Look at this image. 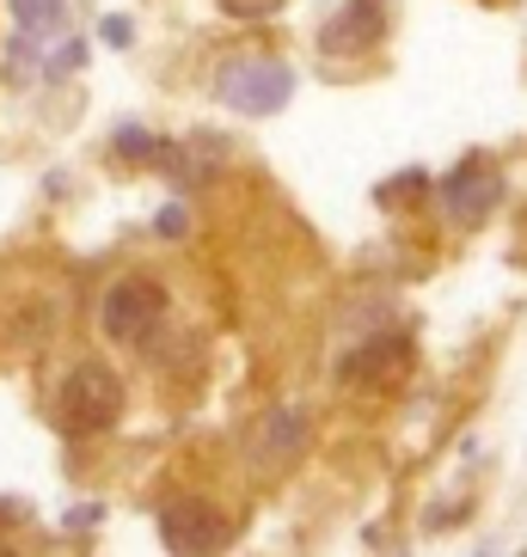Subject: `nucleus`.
Segmentation results:
<instances>
[{"instance_id":"obj_9","label":"nucleus","mask_w":527,"mask_h":557,"mask_svg":"<svg viewBox=\"0 0 527 557\" xmlns=\"http://www.w3.org/2000/svg\"><path fill=\"white\" fill-rule=\"evenodd\" d=\"M13 18L19 32H25V44H50V37H62L68 25V0H13Z\"/></svg>"},{"instance_id":"obj_11","label":"nucleus","mask_w":527,"mask_h":557,"mask_svg":"<svg viewBox=\"0 0 527 557\" xmlns=\"http://www.w3.org/2000/svg\"><path fill=\"white\" fill-rule=\"evenodd\" d=\"M154 233H160V239H184V233H191V214H184L179 202H166V209L154 214Z\"/></svg>"},{"instance_id":"obj_4","label":"nucleus","mask_w":527,"mask_h":557,"mask_svg":"<svg viewBox=\"0 0 527 557\" xmlns=\"http://www.w3.org/2000/svg\"><path fill=\"white\" fill-rule=\"evenodd\" d=\"M166 325V288L154 276H117L99 300V331L117 349H142Z\"/></svg>"},{"instance_id":"obj_7","label":"nucleus","mask_w":527,"mask_h":557,"mask_svg":"<svg viewBox=\"0 0 527 557\" xmlns=\"http://www.w3.org/2000/svg\"><path fill=\"white\" fill-rule=\"evenodd\" d=\"M412 361H417L412 331H380V337H368L363 349H350L338 374H344V386H380V380H399Z\"/></svg>"},{"instance_id":"obj_1","label":"nucleus","mask_w":527,"mask_h":557,"mask_svg":"<svg viewBox=\"0 0 527 557\" xmlns=\"http://www.w3.org/2000/svg\"><path fill=\"white\" fill-rule=\"evenodd\" d=\"M209 92L240 116H277L282 104L295 99V67L277 62V55H264V50H246V55L215 62Z\"/></svg>"},{"instance_id":"obj_3","label":"nucleus","mask_w":527,"mask_h":557,"mask_svg":"<svg viewBox=\"0 0 527 557\" xmlns=\"http://www.w3.org/2000/svg\"><path fill=\"white\" fill-rule=\"evenodd\" d=\"M233 515L215 496H172L160 508V545L172 557H221L233 545Z\"/></svg>"},{"instance_id":"obj_2","label":"nucleus","mask_w":527,"mask_h":557,"mask_svg":"<svg viewBox=\"0 0 527 557\" xmlns=\"http://www.w3.org/2000/svg\"><path fill=\"white\" fill-rule=\"evenodd\" d=\"M123 417V380L105 361H74L56 386V429L62 435H105Z\"/></svg>"},{"instance_id":"obj_10","label":"nucleus","mask_w":527,"mask_h":557,"mask_svg":"<svg viewBox=\"0 0 527 557\" xmlns=\"http://www.w3.org/2000/svg\"><path fill=\"white\" fill-rule=\"evenodd\" d=\"M111 153H117V160H154V153H160V141H154V135H142V129H117Z\"/></svg>"},{"instance_id":"obj_14","label":"nucleus","mask_w":527,"mask_h":557,"mask_svg":"<svg viewBox=\"0 0 527 557\" xmlns=\"http://www.w3.org/2000/svg\"><path fill=\"white\" fill-rule=\"evenodd\" d=\"M0 557H13V545H7V540H0Z\"/></svg>"},{"instance_id":"obj_15","label":"nucleus","mask_w":527,"mask_h":557,"mask_svg":"<svg viewBox=\"0 0 527 557\" xmlns=\"http://www.w3.org/2000/svg\"><path fill=\"white\" fill-rule=\"evenodd\" d=\"M522 557H527V552H522Z\"/></svg>"},{"instance_id":"obj_5","label":"nucleus","mask_w":527,"mask_h":557,"mask_svg":"<svg viewBox=\"0 0 527 557\" xmlns=\"http://www.w3.org/2000/svg\"><path fill=\"white\" fill-rule=\"evenodd\" d=\"M307 442H314V410L307 405H277L246 423V459L258 472H289L307 454Z\"/></svg>"},{"instance_id":"obj_6","label":"nucleus","mask_w":527,"mask_h":557,"mask_svg":"<svg viewBox=\"0 0 527 557\" xmlns=\"http://www.w3.org/2000/svg\"><path fill=\"white\" fill-rule=\"evenodd\" d=\"M497 202H503V172H497L485 153H473L466 165H454L442 178V214L454 227H478V221H491Z\"/></svg>"},{"instance_id":"obj_13","label":"nucleus","mask_w":527,"mask_h":557,"mask_svg":"<svg viewBox=\"0 0 527 557\" xmlns=\"http://www.w3.org/2000/svg\"><path fill=\"white\" fill-rule=\"evenodd\" d=\"M99 32H105V44H111V50H123V44H130V37H135V32H130V18H117V13L105 18Z\"/></svg>"},{"instance_id":"obj_8","label":"nucleus","mask_w":527,"mask_h":557,"mask_svg":"<svg viewBox=\"0 0 527 557\" xmlns=\"http://www.w3.org/2000/svg\"><path fill=\"white\" fill-rule=\"evenodd\" d=\"M387 37V0H344L338 13L326 18L319 32V50L326 55H363Z\"/></svg>"},{"instance_id":"obj_12","label":"nucleus","mask_w":527,"mask_h":557,"mask_svg":"<svg viewBox=\"0 0 527 557\" xmlns=\"http://www.w3.org/2000/svg\"><path fill=\"white\" fill-rule=\"evenodd\" d=\"M282 0H221V13H233V18H270Z\"/></svg>"}]
</instances>
